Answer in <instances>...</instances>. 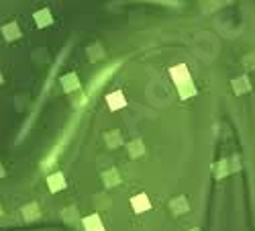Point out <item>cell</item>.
Here are the masks:
<instances>
[{"label":"cell","instance_id":"cell-1","mask_svg":"<svg viewBox=\"0 0 255 231\" xmlns=\"http://www.w3.org/2000/svg\"><path fill=\"white\" fill-rule=\"evenodd\" d=\"M106 102H108V107H110V109H121V107L127 105V100H125V94H123V92H112V94H108Z\"/></svg>","mask_w":255,"mask_h":231},{"label":"cell","instance_id":"cell-2","mask_svg":"<svg viewBox=\"0 0 255 231\" xmlns=\"http://www.w3.org/2000/svg\"><path fill=\"white\" fill-rule=\"evenodd\" d=\"M171 78L176 80V82H184V80H188L190 78V74H188V68L184 66V64H180V66H176V68H171Z\"/></svg>","mask_w":255,"mask_h":231},{"label":"cell","instance_id":"cell-3","mask_svg":"<svg viewBox=\"0 0 255 231\" xmlns=\"http://www.w3.org/2000/svg\"><path fill=\"white\" fill-rule=\"evenodd\" d=\"M35 21H37L39 27H47V25H51V23H53L51 13H49L47 8H43V10H39V13H35Z\"/></svg>","mask_w":255,"mask_h":231},{"label":"cell","instance_id":"cell-4","mask_svg":"<svg viewBox=\"0 0 255 231\" xmlns=\"http://www.w3.org/2000/svg\"><path fill=\"white\" fill-rule=\"evenodd\" d=\"M2 33H4L6 39H17V37H19V29H17V25H8V27H4Z\"/></svg>","mask_w":255,"mask_h":231},{"label":"cell","instance_id":"cell-5","mask_svg":"<svg viewBox=\"0 0 255 231\" xmlns=\"http://www.w3.org/2000/svg\"><path fill=\"white\" fill-rule=\"evenodd\" d=\"M64 86H65V90L78 88V78H76V76H65V78H64Z\"/></svg>","mask_w":255,"mask_h":231}]
</instances>
